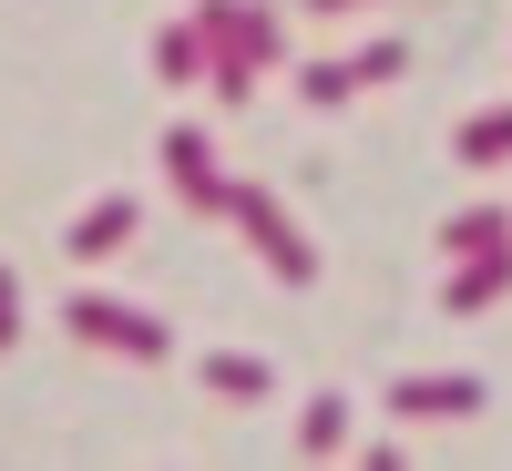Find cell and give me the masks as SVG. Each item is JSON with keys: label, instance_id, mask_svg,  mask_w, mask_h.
I'll return each mask as SVG.
<instances>
[{"label": "cell", "instance_id": "9c48e42d", "mask_svg": "<svg viewBox=\"0 0 512 471\" xmlns=\"http://www.w3.org/2000/svg\"><path fill=\"white\" fill-rule=\"evenodd\" d=\"M267 359H256V349H216V359H205V390H216V400H267Z\"/></svg>", "mask_w": 512, "mask_h": 471}, {"label": "cell", "instance_id": "3957f363", "mask_svg": "<svg viewBox=\"0 0 512 471\" xmlns=\"http://www.w3.org/2000/svg\"><path fill=\"white\" fill-rule=\"evenodd\" d=\"M62 328L82 338V349H103V359H175V328H154L144 308H123V297H93V287H72V308H62Z\"/></svg>", "mask_w": 512, "mask_h": 471}, {"label": "cell", "instance_id": "8fae6325", "mask_svg": "<svg viewBox=\"0 0 512 471\" xmlns=\"http://www.w3.org/2000/svg\"><path fill=\"white\" fill-rule=\"evenodd\" d=\"M154 72H164V82H205V31H195V21L154 31Z\"/></svg>", "mask_w": 512, "mask_h": 471}, {"label": "cell", "instance_id": "7c38bea8", "mask_svg": "<svg viewBox=\"0 0 512 471\" xmlns=\"http://www.w3.org/2000/svg\"><path fill=\"white\" fill-rule=\"evenodd\" d=\"M297 451H349V400H338V390L308 400V420H297Z\"/></svg>", "mask_w": 512, "mask_h": 471}, {"label": "cell", "instance_id": "4fadbf2b", "mask_svg": "<svg viewBox=\"0 0 512 471\" xmlns=\"http://www.w3.org/2000/svg\"><path fill=\"white\" fill-rule=\"evenodd\" d=\"M297 93H308V103L328 113V103H349V93H369V82H359V62H308V72H297Z\"/></svg>", "mask_w": 512, "mask_h": 471}, {"label": "cell", "instance_id": "5bb4252c", "mask_svg": "<svg viewBox=\"0 0 512 471\" xmlns=\"http://www.w3.org/2000/svg\"><path fill=\"white\" fill-rule=\"evenodd\" d=\"M21 338V287H11V267H0V349Z\"/></svg>", "mask_w": 512, "mask_h": 471}, {"label": "cell", "instance_id": "6da1fadb", "mask_svg": "<svg viewBox=\"0 0 512 471\" xmlns=\"http://www.w3.org/2000/svg\"><path fill=\"white\" fill-rule=\"evenodd\" d=\"M195 31H205V93H216V103H246L256 72L277 62V21L246 11V0H195Z\"/></svg>", "mask_w": 512, "mask_h": 471}, {"label": "cell", "instance_id": "ba28073f", "mask_svg": "<svg viewBox=\"0 0 512 471\" xmlns=\"http://www.w3.org/2000/svg\"><path fill=\"white\" fill-rule=\"evenodd\" d=\"M502 154H512V103H492V113H461V134H451V164H472V175H492Z\"/></svg>", "mask_w": 512, "mask_h": 471}, {"label": "cell", "instance_id": "7a4b0ae2", "mask_svg": "<svg viewBox=\"0 0 512 471\" xmlns=\"http://www.w3.org/2000/svg\"><path fill=\"white\" fill-rule=\"evenodd\" d=\"M226 216L246 226V246H256V267H267L277 287H308V277H318V246L297 236V216H287V205H277L267 185H246V175H236V195H226Z\"/></svg>", "mask_w": 512, "mask_h": 471}, {"label": "cell", "instance_id": "8992f818", "mask_svg": "<svg viewBox=\"0 0 512 471\" xmlns=\"http://www.w3.org/2000/svg\"><path fill=\"white\" fill-rule=\"evenodd\" d=\"M482 400H492V390H482V379H461V369H441V379L420 369V379H400V390H390L400 420H472Z\"/></svg>", "mask_w": 512, "mask_h": 471}, {"label": "cell", "instance_id": "52a82bcc", "mask_svg": "<svg viewBox=\"0 0 512 471\" xmlns=\"http://www.w3.org/2000/svg\"><path fill=\"white\" fill-rule=\"evenodd\" d=\"M512 287V246H482V256H451V287H441V308L451 318H482L492 297Z\"/></svg>", "mask_w": 512, "mask_h": 471}, {"label": "cell", "instance_id": "9a60e30c", "mask_svg": "<svg viewBox=\"0 0 512 471\" xmlns=\"http://www.w3.org/2000/svg\"><path fill=\"white\" fill-rule=\"evenodd\" d=\"M308 11H318V21H338V11H369V0H308Z\"/></svg>", "mask_w": 512, "mask_h": 471}, {"label": "cell", "instance_id": "5b68a950", "mask_svg": "<svg viewBox=\"0 0 512 471\" xmlns=\"http://www.w3.org/2000/svg\"><path fill=\"white\" fill-rule=\"evenodd\" d=\"M134 226H144V195H103L93 216H72L62 256H72V267H103V256H123V246H134Z\"/></svg>", "mask_w": 512, "mask_h": 471}, {"label": "cell", "instance_id": "277c9868", "mask_svg": "<svg viewBox=\"0 0 512 471\" xmlns=\"http://www.w3.org/2000/svg\"><path fill=\"white\" fill-rule=\"evenodd\" d=\"M164 175H175V195L195 205V216H226V195H236V175H216V144H205L195 123L164 134Z\"/></svg>", "mask_w": 512, "mask_h": 471}, {"label": "cell", "instance_id": "30bf717a", "mask_svg": "<svg viewBox=\"0 0 512 471\" xmlns=\"http://www.w3.org/2000/svg\"><path fill=\"white\" fill-rule=\"evenodd\" d=\"M482 246H512V216L502 205H461V216L441 226V256H482Z\"/></svg>", "mask_w": 512, "mask_h": 471}]
</instances>
